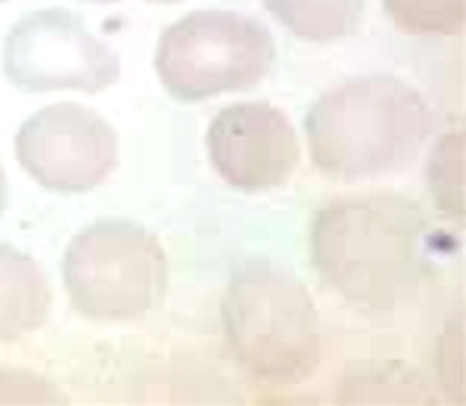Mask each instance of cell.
Wrapping results in <instances>:
<instances>
[{
  "mask_svg": "<svg viewBox=\"0 0 466 406\" xmlns=\"http://www.w3.org/2000/svg\"><path fill=\"white\" fill-rule=\"evenodd\" d=\"M87 4H118V0H87ZM147 4H177V0H147Z\"/></svg>",
  "mask_w": 466,
  "mask_h": 406,
  "instance_id": "5bb4252c",
  "label": "cell"
},
{
  "mask_svg": "<svg viewBox=\"0 0 466 406\" xmlns=\"http://www.w3.org/2000/svg\"><path fill=\"white\" fill-rule=\"evenodd\" d=\"M206 143L221 180L243 193L283 186L302 159L289 118L268 103H233L221 109Z\"/></svg>",
  "mask_w": 466,
  "mask_h": 406,
  "instance_id": "ba28073f",
  "label": "cell"
},
{
  "mask_svg": "<svg viewBox=\"0 0 466 406\" xmlns=\"http://www.w3.org/2000/svg\"><path fill=\"white\" fill-rule=\"evenodd\" d=\"M277 63L274 35L239 13L199 10L168 25L156 47V72L177 103L239 94L268 78Z\"/></svg>",
  "mask_w": 466,
  "mask_h": 406,
  "instance_id": "5b68a950",
  "label": "cell"
},
{
  "mask_svg": "<svg viewBox=\"0 0 466 406\" xmlns=\"http://www.w3.org/2000/svg\"><path fill=\"white\" fill-rule=\"evenodd\" d=\"M432 115L417 87L395 74H360L327 90L305 118L311 162L333 180H370L410 164Z\"/></svg>",
  "mask_w": 466,
  "mask_h": 406,
  "instance_id": "7a4b0ae2",
  "label": "cell"
},
{
  "mask_svg": "<svg viewBox=\"0 0 466 406\" xmlns=\"http://www.w3.org/2000/svg\"><path fill=\"white\" fill-rule=\"evenodd\" d=\"M0 4H6V0H0Z\"/></svg>",
  "mask_w": 466,
  "mask_h": 406,
  "instance_id": "9a60e30c",
  "label": "cell"
},
{
  "mask_svg": "<svg viewBox=\"0 0 466 406\" xmlns=\"http://www.w3.org/2000/svg\"><path fill=\"white\" fill-rule=\"evenodd\" d=\"M44 394H56V391L47 381L35 379V375L0 370V401H50Z\"/></svg>",
  "mask_w": 466,
  "mask_h": 406,
  "instance_id": "7c38bea8",
  "label": "cell"
},
{
  "mask_svg": "<svg viewBox=\"0 0 466 406\" xmlns=\"http://www.w3.org/2000/svg\"><path fill=\"white\" fill-rule=\"evenodd\" d=\"M50 280L32 254L0 245V342L37 332L50 317Z\"/></svg>",
  "mask_w": 466,
  "mask_h": 406,
  "instance_id": "9c48e42d",
  "label": "cell"
},
{
  "mask_svg": "<svg viewBox=\"0 0 466 406\" xmlns=\"http://www.w3.org/2000/svg\"><path fill=\"white\" fill-rule=\"evenodd\" d=\"M63 285L85 320L134 322L165 301L168 258L140 223L96 221L66 248Z\"/></svg>",
  "mask_w": 466,
  "mask_h": 406,
  "instance_id": "277c9868",
  "label": "cell"
},
{
  "mask_svg": "<svg viewBox=\"0 0 466 406\" xmlns=\"http://www.w3.org/2000/svg\"><path fill=\"white\" fill-rule=\"evenodd\" d=\"M296 37L314 44H329L355 35L364 19V0H265Z\"/></svg>",
  "mask_w": 466,
  "mask_h": 406,
  "instance_id": "30bf717a",
  "label": "cell"
},
{
  "mask_svg": "<svg viewBox=\"0 0 466 406\" xmlns=\"http://www.w3.org/2000/svg\"><path fill=\"white\" fill-rule=\"evenodd\" d=\"M16 159L28 177L59 195L103 186L118 162L116 131L103 115L78 103L35 112L16 134Z\"/></svg>",
  "mask_w": 466,
  "mask_h": 406,
  "instance_id": "52a82bcc",
  "label": "cell"
},
{
  "mask_svg": "<svg viewBox=\"0 0 466 406\" xmlns=\"http://www.w3.org/2000/svg\"><path fill=\"white\" fill-rule=\"evenodd\" d=\"M389 19L408 35H457L466 0H382Z\"/></svg>",
  "mask_w": 466,
  "mask_h": 406,
  "instance_id": "8fae6325",
  "label": "cell"
},
{
  "mask_svg": "<svg viewBox=\"0 0 466 406\" xmlns=\"http://www.w3.org/2000/svg\"><path fill=\"white\" fill-rule=\"evenodd\" d=\"M228 351L246 372L299 381L320 363V313L305 282L277 267H246L221 301Z\"/></svg>",
  "mask_w": 466,
  "mask_h": 406,
  "instance_id": "3957f363",
  "label": "cell"
},
{
  "mask_svg": "<svg viewBox=\"0 0 466 406\" xmlns=\"http://www.w3.org/2000/svg\"><path fill=\"white\" fill-rule=\"evenodd\" d=\"M4 208H6V174L0 168V214H4Z\"/></svg>",
  "mask_w": 466,
  "mask_h": 406,
  "instance_id": "4fadbf2b",
  "label": "cell"
},
{
  "mask_svg": "<svg viewBox=\"0 0 466 406\" xmlns=\"http://www.w3.org/2000/svg\"><path fill=\"white\" fill-rule=\"evenodd\" d=\"M4 72L25 94L81 90L100 94L118 81V56L69 10L22 16L4 41Z\"/></svg>",
  "mask_w": 466,
  "mask_h": 406,
  "instance_id": "8992f818",
  "label": "cell"
},
{
  "mask_svg": "<svg viewBox=\"0 0 466 406\" xmlns=\"http://www.w3.org/2000/svg\"><path fill=\"white\" fill-rule=\"evenodd\" d=\"M311 261L345 304L367 313L392 311L423 280V208L398 193L329 202L311 223Z\"/></svg>",
  "mask_w": 466,
  "mask_h": 406,
  "instance_id": "6da1fadb",
  "label": "cell"
}]
</instances>
